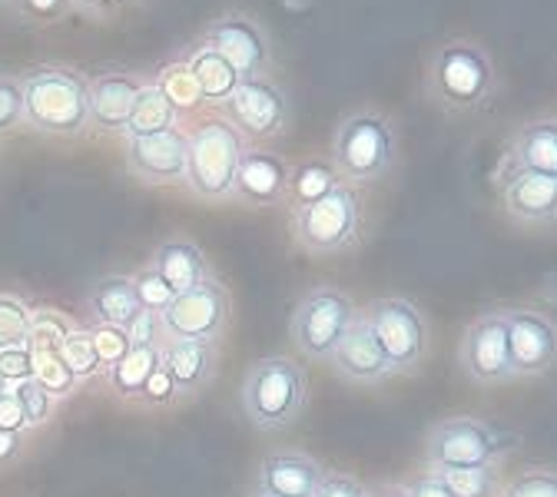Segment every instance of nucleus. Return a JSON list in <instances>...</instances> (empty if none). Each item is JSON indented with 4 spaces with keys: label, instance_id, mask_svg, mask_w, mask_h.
<instances>
[{
    "label": "nucleus",
    "instance_id": "nucleus-6",
    "mask_svg": "<svg viewBox=\"0 0 557 497\" xmlns=\"http://www.w3.org/2000/svg\"><path fill=\"white\" fill-rule=\"evenodd\" d=\"M335 166L348 179H382L395 160V133L382 113H352L345 116L335 129V144H332Z\"/></svg>",
    "mask_w": 557,
    "mask_h": 497
},
{
    "label": "nucleus",
    "instance_id": "nucleus-37",
    "mask_svg": "<svg viewBox=\"0 0 557 497\" xmlns=\"http://www.w3.org/2000/svg\"><path fill=\"white\" fill-rule=\"evenodd\" d=\"M160 90L170 97L173 107H193L199 100V87H196V80L189 74V66H166Z\"/></svg>",
    "mask_w": 557,
    "mask_h": 497
},
{
    "label": "nucleus",
    "instance_id": "nucleus-24",
    "mask_svg": "<svg viewBox=\"0 0 557 497\" xmlns=\"http://www.w3.org/2000/svg\"><path fill=\"white\" fill-rule=\"evenodd\" d=\"M515 163L524 173L557 176V120L528 123L515 139Z\"/></svg>",
    "mask_w": 557,
    "mask_h": 497
},
{
    "label": "nucleus",
    "instance_id": "nucleus-42",
    "mask_svg": "<svg viewBox=\"0 0 557 497\" xmlns=\"http://www.w3.org/2000/svg\"><path fill=\"white\" fill-rule=\"evenodd\" d=\"M0 428H4V432H14V435H27V432H30L27 414H24V408H21L17 395H14V388H11L4 398H0Z\"/></svg>",
    "mask_w": 557,
    "mask_h": 497
},
{
    "label": "nucleus",
    "instance_id": "nucleus-8",
    "mask_svg": "<svg viewBox=\"0 0 557 497\" xmlns=\"http://www.w3.org/2000/svg\"><path fill=\"white\" fill-rule=\"evenodd\" d=\"M395 372H414L429 355V322L408 299H375L362 312Z\"/></svg>",
    "mask_w": 557,
    "mask_h": 497
},
{
    "label": "nucleus",
    "instance_id": "nucleus-15",
    "mask_svg": "<svg viewBox=\"0 0 557 497\" xmlns=\"http://www.w3.org/2000/svg\"><path fill=\"white\" fill-rule=\"evenodd\" d=\"M325 471L302 451H272L262 458L256 474V494L262 497H315Z\"/></svg>",
    "mask_w": 557,
    "mask_h": 497
},
{
    "label": "nucleus",
    "instance_id": "nucleus-34",
    "mask_svg": "<svg viewBox=\"0 0 557 497\" xmlns=\"http://www.w3.org/2000/svg\"><path fill=\"white\" fill-rule=\"evenodd\" d=\"M133 289H136V299H139V309H150V312H166L176 299V293L166 286V282L160 278L157 269H147V272H139L133 278Z\"/></svg>",
    "mask_w": 557,
    "mask_h": 497
},
{
    "label": "nucleus",
    "instance_id": "nucleus-13",
    "mask_svg": "<svg viewBox=\"0 0 557 497\" xmlns=\"http://www.w3.org/2000/svg\"><path fill=\"white\" fill-rule=\"evenodd\" d=\"M329 365L338 378L352 382V385H379L392 375L385 351H382V345H379V338H375V332L362 312L352 322V328H348L342 335V341L335 345Z\"/></svg>",
    "mask_w": 557,
    "mask_h": 497
},
{
    "label": "nucleus",
    "instance_id": "nucleus-25",
    "mask_svg": "<svg viewBox=\"0 0 557 497\" xmlns=\"http://www.w3.org/2000/svg\"><path fill=\"white\" fill-rule=\"evenodd\" d=\"M160 362H163L160 348L133 345L116 365L107 369V378H110V385H113V392L120 398H144V388L153 378V372L160 369Z\"/></svg>",
    "mask_w": 557,
    "mask_h": 497
},
{
    "label": "nucleus",
    "instance_id": "nucleus-12",
    "mask_svg": "<svg viewBox=\"0 0 557 497\" xmlns=\"http://www.w3.org/2000/svg\"><path fill=\"white\" fill-rule=\"evenodd\" d=\"M508 322V351L515 375H544L557 365V325L537 309H511Z\"/></svg>",
    "mask_w": 557,
    "mask_h": 497
},
{
    "label": "nucleus",
    "instance_id": "nucleus-16",
    "mask_svg": "<svg viewBox=\"0 0 557 497\" xmlns=\"http://www.w3.org/2000/svg\"><path fill=\"white\" fill-rule=\"evenodd\" d=\"M163 369L173 378L176 398H196L213 385L220 372V351L209 341H189V338H166L163 348Z\"/></svg>",
    "mask_w": 557,
    "mask_h": 497
},
{
    "label": "nucleus",
    "instance_id": "nucleus-31",
    "mask_svg": "<svg viewBox=\"0 0 557 497\" xmlns=\"http://www.w3.org/2000/svg\"><path fill=\"white\" fill-rule=\"evenodd\" d=\"M60 355H63L66 369L74 372L77 382L94 378V375L103 372V362H100V355H97V348H94V338H90V332H84V328H77L74 335H70V338L63 341Z\"/></svg>",
    "mask_w": 557,
    "mask_h": 497
},
{
    "label": "nucleus",
    "instance_id": "nucleus-17",
    "mask_svg": "<svg viewBox=\"0 0 557 497\" xmlns=\"http://www.w3.org/2000/svg\"><path fill=\"white\" fill-rule=\"evenodd\" d=\"M286 97L278 94V87L265 80L246 77L236 94L230 97V116L249 133V136H275L286 123Z\"/></svg>",
    "mask_w": 557,
    "mask_h": 497
},
{
    "label": "nucleus",
    "instance_id": "nucleus-27",
    "mask_svg": "<svg viewBox=\"0 0 557 497\" xmlns=\"http://www.w3.org/2000/svg\"><path fill=\"white\" fill-rule=\"evenodd\" d=\"M173 120H176V107L170 103V97L160 87H144L133 103L126 133L129 136H153V133L173 129Z\"/></svg>",
    "mask_w": 557,
    "mask_h": 497
},
{
    "label": "nucleus",
    "instance_id": "nucleus-49",
    "mask_svg": "<svg viewBox=\"0 0 557 497\" xmlns=\"http://www.w3.org/2000/svg\"><path fill=\"white\" fill-rule=\"evenodd\" d=\"M369 497H408V487H401V484H382V487L369 490Z\"/></svg>",
    "mask_w": 557,
    "mask_h": 497
},
{
    "label": "nucleus",
    "instance_id": "nucleus-40",
    "mask_svg": "<svg viewBox=\"0 0 557 497\" xmlns=\"http://www.w3.org/2000/svg\"><path fill=\"white\" fill-rule=\"evenodd\" d=\"M0 378H4L11 388L34 378V355H30L27 345H24V348H8V351H0Z\"/></svg>",
    "mask_w": 557,
    "mask_h": 497
},
{
    "label": "nucleus",
    "instance_id": "nucleus-1",
    "mask_svg": "<svg viewBox=\"0 0 557 497\" xmlns=\"http://www.w3.org/2000/svg\"><path fill=\"white\" fill-rule=\"evenodd\" d=\"M309 398L306 372L299 362L272 355V359H259L239 388V405L246 418L259 432H283L302 414Z\"/></svg>",
    "mask_w": 557,
    "mask_h": 497
},
{
    "label": "nucleus",
    "instance_id": "nucleus-47",
    "mask_svg": "<svg viewBox=\"0 0 557 497\" xmlns=\"http://www.w3.org/2000/svg\"><path fill=\"white\" fill-rule=\"evenodd\" d=\"M408 497H451V490L442 484L438 474H422L418 481L408 484Z\"/></svg>",
    "mask_w": 557,
    "mask_h": 497
},
{
    "label": "nucleus",
    "instance_id": "nucleus-46",
    "mask_svg": "<svg viewBox=\"0 0 557 497\" xmlns=\"http://www.w3.org/2000/svg\"><path fill=\"white\" fill-rule=\"evenodd\" d=\"M21 11L30 14V17H40V21H53L66 11L70 0H17Z\"/></svg>",
    "mask_w": 557,
    "mask_h": 497
},
{
    "label": "nucleus",
    "instance_id": "nucleus-21",
    "mask_svg": "<svg viewBox=\"0 0 557 497\" xmlns=\"http://www.w3.org/2000/svg\"><path fill=\"white\" fill-rule=\"evenodd\" d=\"M139 90L144 87L129 74H103L90 84V123L100 129H126Z\"/></svg>",
    "mask_w": 557,
    "mask_h": 497
},
{
    "label": "nucleus",
    "instance_id": "nucleus-41",
    "mask_svg": "<svg viewBox=\"0 0 557 497\" xmlns=\"http://www.w3.org/2000/svg\"><path fill=\"white\" fill-rule=\"evenodd\" d=\"M24 120V87L11 77H0V133Z\"/></svg>",
    "mask_w": 557,
    "mask_h": 497
},
{
    "label": "nucleus",
    "instance_id": "nucleus-26",
    "mask_svg": "<svg viewBox=\"0 0 557 497\" xmlns=\"http://www.w3.org/2000/svg\"><path fill=\"white\" fill-rule=\"evenodd\" d=\"M189 74L199 87V97L206 100H230L236 94V87L243 84V77L236 74V66L220 57L216 50H199L189 63Z\"/></svg>",
    "mask_w": 557,
    "mask_h": 497
},
{
    "label": "nucleus",
    "instance_id": "nucleus-45",
    "mask_svg": "<svg viewBox=\"0 0 557 497\" xmlns=\"http://www.w3.org/2000/svg\"><path fill=\"white\" fill-rule=\"evenodd\" d=\"M27 451V438L24 435H14V432H4L0 428V471L14 468Z\"/></svg>",
    "mask_w": 557,
    "mask_h": 497
},
{
    "label": "nucleus",
    "instance_id": "nucleus-4",
    "mask_svg": "<svg viewBox=\"0 0 557 497\" xmlns=\"http://www.w3.org/2000/svg\"><path fill=\"white\" fill-rule=\"evenodd\" d=\"M359 223H362L359 196L352 192V186L338 183L322 199L296 206L293 233H296V243L306 252L335 256V252L348 249L359 239Z\"/></svg>",
    "mask_w": 557,
    "mask_h": 497
},
{
    "label": "nucleus",
    "instance_id": "nucleus-28",
    "mask_svg": "<svg viewBox=\"0 0 557 497\" xmlns=\"http://www.w3.org/2000/svg\"><path fill=\"white\" fill-rule=\"evenodd\" d=\"M77 332V322L63 315L60 309H34L30 315V338H27V348L30 355H50V351H60L63 341Z\"/></svg>",
    "mask_w": 557,
    "mask_h": 497
},
{
    "label": "nucleus",
    "instance_id": "nucleus-44",
    "mask_svg": "<svg viewBox=\"0 0 557 497\" xmlns=\"http://www.w3.org/2000/svg\"><path fill=\"white\" fill-rule=\"evenodd\" d=\"M173 398H176L173 378L166 375V369H163V362H160V369L153 372V378H150L147 388H144V401H147V405H170Z\"/></svg>",
    "mask_w": 557,
    "mask_h": 497
},
{
    "label": "nucleus",
    "instance_id": "nucleus-10",
    "mask_svg": "<svg viewBox=\"0 0 557 497\" xmlns=\"http://www.w3.org/2000/svg\"><path fill=\"white\" fill-rule=\"evenodd\" d=\"M492 60L487 53L474 44H448L442 47V53L435 57L432 66V90L442 103L455 107V110H468L478 107L487 90H492Z\"/></svg>",
    "mask_w": 557,
    "mask_h": 497
},
{
    "label": "nucleus",
    "instance_id": "nucleus-36",
    "mask_svg": "<svg viewBox=\"0 0 557 497\" xmlns=\"http://www.w3.org/2000/svg\"><path fill=\"white\" fill-rule=\"evenodd\" d=\"M90 338H94V348H97V355H100L103 369L116 365V362L123 359V355L133 348L126 328H116V325H94V328H90Z\"/></svg>",
    "mask_w": 557,
    "mask_h": 497
},
{
    "label": "nucleus",
    "instance_id": "nucleus-50",
    "mask_svg": "<svg viewBox=\"0 0 557 497\" xmlns=\"http://www.w3.org/2000/svg\"><path fill=\"white\" fill-rule=\"evenodd\" d=\"M8 392H11V385H8V382H4V378H0V398H4V395H8Z\"/></svg>",
    "mask_w": 557,
    "mask_h": 497
},
{
    "label": "nucleus",
    "instance_id": "nucleus-33",
    "mask_svg": "<svg viewBox=\"0 0 557 497\" xmlns=\"http://www.w3.org/2000/svg\"><path fill=\"white\" fill-rule=\"evenodd\" d=\"M34 378L53 395V398H66L81 382L74 378V372L66 369L63 355L50 351V355H34Z\"/></svg>",
    "mask_w": 557,
    "mask_h": 497
},
{
    "label": "nucleus",
    "instance_id": "nucleus-9",
    "mask_svg": "<svg viewBox=\"0 0 557 497\" xmlns=\"http://www.w3.org/2000/svg\"><path fill=\"white\" fill-rule=\"evenodd\" d=\"M230 293L220 278H202L189 293L176 296L173 306L163 312L166 338H189V341H209L216 345L230 325Z\"/></svg>",
    "mask_w": 557,
    "mask_h": 497
},
{
    "label": "nucleus",
    "instance_id": "nucleus-18",
    "mask_svg": "<svg viewBox=\"0 0 557 497\" xmlns=\"http://www.w3.org/2000/svg\"><path fill=\"white\" fill-rule=\"evenodd\" d=\"M505 206L515 220L541 226L557 223V176L541 173H511L505 183Z\"/></svg>",
    "mask_w": 557,
    "mask_h": 497
},
{
    "label": "nucleus",
    "instance_id": "nucleus-51",
    "mask_svg": "<svg viewBox=\"0 0 557 497\" xmlns=\"http://www.w3.org/2000/svg\"><path fill=\"white\" fill-rule=\"evenodd\" d=\"M252 497H262V494H252Z\"/></svg>",
    "mask_w": 557,
    "mask_h": 497
},
{
    "label": "nucleus",
    "instance_id": "nucleus-30",
    "mask_svg": "<svg viewBox=\"0 0 557 497\" xmlns=\"http://www.w3.org/2000/svg\"><path fill=\"white\" fill-rule=\"evenodd\" d=\"M451 490V497H492L498 487V471L492 464L484 468H458V471H432Z\"/></svg>",
    "mask_w": 557,
    "mask_h": 497
},
{
    "label": "nucleus",
    "instance_id": "nucleus-29",
    "mask_svg": "<svg viewBox=\"0 0 557 497\" xmlns=\"http://www.w3.org/2000/svg\"><path fill=\"white\" fill-rule=\"evenodd\" d=\"M30 315H34V309L24 299H17L11 293H0V351L27 345Z\"/></svg>",
    "mask_w": 557,
    "mask_h": 497
},
{
    "label": "nucleus",
    "instance_id": "nucleus-48",
    "mask_svg": "<svg viewBox=\"0 0 557 497\" xmlns=\"http://www.w3.org/2000/svg\"><path fill=\"white\" fill-rule=\"evenodd\" d=\"M81 8H87V11H94V14H110L113 8H120L123 0H77Z\"/></svg>",
    "mask_w": 557,
    "mask_h": 497
},
{
    "label": "nucleus",
    "instance_id": "nucleus-43",
    "mask_svg": "<svg viewBox=\"0 0 557 497\" xmlns=\"http://www.w3.org/2000/svg\"><path fill=\"white\" fill-rule=\"evenodd\" d=\"M315 497H369V490L348 474H325L322 487Z\"/></svg>",
    "mask_w": 557,
    "mask_h": 497
},
{
    "label": "nucleus",
    "instance_id": "nucleus-38",
    "mask_svg": "<svg viewBox=\"0 0 557 497\" xmlns=\"http://www.w3.org/2000/svg\"><path fill=\"white\" fill-rule=\"evenodd\" d=\"M126 335L133 345H150V348H163L166 341V328H163V315L150 312V309H139L136 319L126 325Z\"/></svg>",
    "mask_w": 557,
    "mask_h": 497
},
{
    "label": "nucleus",
    "instance_id": "nucleus-22",
    "mask_svg": "<svg viewBox=\"0 0 557 497\" xmlns=\"http://www.w3.org/2000/svg\"><path fill=\"white\" fill-rule=\"evenodd\" d=\"M139 312V299L129 275H107L87 293V319L90 325H116L126 328Z\"/></svg>",
    "mask_w": 557,
    "mask_h": 497
},
{
    "label": "nucleus",
    "instance_id": "nucleus-3",
    "mask_svg": "<svg viewBox=\"0 0 557 497\" xmlns=\"http://www.w3.org/2000/svg\"><path fill=\"white\" fill-rule=\"evenodd\" d=\"M359 319V306L342 289L322 286L299 299L289 319V338L309 362H329L342 335Z\"/></svg>",
    "mask_w": 557,
    "mask_h": 497
},
{
    "label": "nucleus",
    "instance_id": "nucleus-5",
    "mask_svg": "<svg viewBox=\"0 0 557 497\" xmlns=\"http://www.w3.org/2000/svg\"><path fill=\"white\" fill-rule=\"evenodd\" d=\"M239 160H243V139L230 123L216 120L199 126L189 139V160H186L189 189L202 199L233 196Z\"/></svg>",
    "mask_w": 557,
    "mask_h": 497
},
{
    "label": "nucleus",
    "instance_id": "nucleus-32",
    "mask_svg": "<svg viewBox=\"0 0 557 497\" xmlns=\"http://www.w3.org/2000/svg\"><path fill=\"white\" fill-rule=\"evenodd\" d=\"M335 186H338V173H335L329 163H319V160H312V163L299 166V170H296V176H293L296 206L315 202V199H322L325 192H332Z\"/></svg>",
    "mask_w": 557,
    "mask_h": 497
},
{
    "label": "nucleus",
    "instance_id": "nucleus-35",
    "mask_svg": "<svg viewBox=\"0 0 557 497\" xmlns=\"http://www.w3.org/2000/svg\"><path fill=\"white\" fill-rule=\"evenodd\" d=\"M14 395H17V401H21V408H24V414H27V424H30V428H40L44 421H50L53 401H57V398H53L37 378L14 385Z\"/></svg>",
    "mask_w": 557,
    "mask_h": 497
},
{
    "label": "nucleus",
    "instance_id": "nucleus-14",
    "mask_svg": "<svg viewBox=\"0 0 557 497\" xmlns=\"http://www.w3.org/2000/svg\"><path fill=\"white\" fill-rule=\"evenodd\" d=\"M189 139L176 129H163L153 136H129L126 139V163L133 176L147 183H176L186 179Z\"/></svg>",
    "mask_w": 557,
    "mask_h": 497
},
{
    "label": "nucleus",
    "instance_id": "nucleus-11",
    "mask_svg": "<svg viewBox=\"0 0 557 497\" xmlns=\"http://www.w3.org/2000/svg\"><path fill=\"white\" fill-rule=\"evenodd\" d=\"M458 362H461L465 375L474 385H484V388L505 385V382L515 378L511 351H508V322H505V312H487V315L474 319L465 328Z\"/></svg>",
    "mask_w": 557,
    "mask_h": 497
},
{
    "label": "nucleus",
    "instance_id": "nucleus-20",
    "mask_svg": "<svg viewBox=\"0 0 557 497\" xmlns=\"http://www.w3.org/2000/svg\"><path fill=\"white\" fill-rule=\"evenodd\" d=\"M209 50H216L220 57H226L236 66V74L243 80L249 74H256V70H262V63L269 57L262 34L246 17H226V21H220L213 30H209Z\"/></svg>",
    "mask_w": 557,
    "mask_h": 497
},
{
    "label": "nucleus",
    "instance_id": "nucleus-2",
    "mask_svg": "<svg viewBox=\"0 0 557 497\" xmlns=\"http://www.w3.org/2000/svg\"><path fill=\"white\" fill-rule=\"evenodd\" d=\"M24 120L53 136H74L90 123V87L81 74L63 66H40L27 74Z\"/></svg>",
    "mask_w": 557,
    "mask_h": 497
},
{
    "label": "nucleus",
    "instance_id": "nucleus-7",
    "mask_svg": "<svg viewBox=\"0 0 557 497\" xmlns=\"http://www.w3.org/2000/svg\"><path fill=\"white\" fill-rule=\"evenodd\" d=\"M518 442L511 435L495 432L492 424L474 421V418H445L438 421L429 445L425 458L432 471H458V468H484L495 458H502L508 448Z\"/></svg>",
    "mask_w": 557,
    "mask_h": 497
},
{
    "label": "nucleus",
    "instance_id": "nucleus-19",
    "mask_svg": "<svg viewBox=\"0 0 557 497\" xmlns=\"http://www.w3.org/2000/svg\"><path fill=\"white\" fill-rule=\"evenodd\" d=\"M286 186H289V166L283 157L272 150H262V147L243 150L239 173H236V192L246 202L269 206L286 192Z\"/></svg>",
    "mask_w": 557,
    "mask_h": 497
},
{
    "label": "nucleus",
    "instance_id": "nucleus-23",
    "mask_svg": "<svg viewBox=\"0 0 557 497\" xmlns=\"http://www.w3.org/2000/svg\"><path fill=\"white\" fill-rule=\"evenodd\" d=\"M150 269L160 272V278L166 286L183 296L189 293L193 286H199L202 278H209V262L202 256V249L196 243H186V239H170L163 243L157 252H153V262Z\"/></svg>",
    "mask_w": 557,
    "mask_h": 497
},
{
    "label": "nucleus",
    "instance_id": "nucleus-39",
    "mask_svg": "<svg viewBox=\"0 0 557 497\" xmlns=\"http://www.w3.org/2000/svg\"><path fill=\"white\" fill-rule=\"evenodd\" d=\"M505 497H557V474L524 471L505 487Z\"/></svg>",
    "mask_w": 557,
    "mask_h": 497
}]
</instances>
